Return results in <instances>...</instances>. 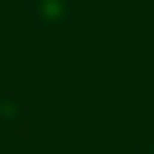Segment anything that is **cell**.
I'll return each mask as SVG.
<instances>
[{
  "mask_svg": "<svg viewBox=\"0 0 154 154\" xmlns=\"http://www.w3.org/2000/svg\"><path fill=\"white\" fill-rule=\"evenodd\" d=\"M140 154H154V144H144V149H140Z\"/></svg>",
  "mask_w": 154,
  "mask_h": 154,
  "instance_id": "cell-1",
  "label": "cell"
}]
</instances>
